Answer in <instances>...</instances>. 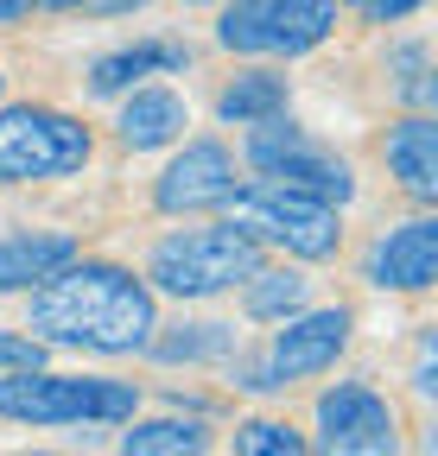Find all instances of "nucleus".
Here are the masks:
<instances>
[{
  "instance_id": "nucleus-14",
  "label": "nucleus",
  "mask_w": 438,
  "mask_h": 456,
  "mask_svg": "<svg viewBox=\"0 0 438 456\" xmlns=\"http://www.w3.org/2000/svg\"><path fill=\"white\" fill-rule=\"evenodd\" d=\"M83 241L70 228H26V235H0V292H32L58 273L64 260H77Z\"/></svg>"
},
{
  "instance_id": "nucleus-11",
  "label": "nucleus",
  "mask_w": 438,
  "mask_h": 456,
  "mask_svg": "<svg viewBox=\"0 0 438 456\" xmlns=\"http://www.w3.org/2000/svg\"><path fill=\"white\" fill-rule=\"evenodd\" d=\"M121 102V114H115V140L128 146V152H166L172 140H185V127H191V102L172 89V83H134L128 95H115Z\"/></svg>"
},
{
  "instance_id": "nucleus-18",
  "label": "nucleus",
  "mask_w": 438,
  "mask_h": 456,
  "mask_svg": "<svg viewBox=\"0 0 438 456\" xmlns=\"http://www.w3.org/2000/svg\"><path fill=\"white\" fill-rule=\"evenodd\" d=\"M286 108H293V83L280 70H267V64H254V70H242V77H229L216 89V121L223 127H254V121L286 114Z\"/></svg>"
},
{
  "instance_id": "nucleus-3",
  "label": "nucleus",
  "mask_w": 438,
  "mask_h": 456,
  "mask_svg": "<svg viewBox=\"0 0 438 456\" xmlns=\"http://www.w3.org/2000/svg\"><path fill=\"white\" fill-rule=\"evenodd\" d=\"M267 260V248L236 222H203V228H172L159 235L146 254V285L159 298H178V305H203V298H223Z\"/></svg>"
},
{
  "instance_id": "nucleus-8",
  "label": "nucleus",
  "mask_w": 438,
  "mask_h": 456,
  "mask_svg": "<svg viewBox=\"0 0 438 456\" xmlns=\"http://www.w3.org/2000/svg\"><path fill=\"white\" fill-rule=\"evenodd\" d=\"M318 450L331 456H388L401 450V412L375 380H337L318 393Z\"/></svg>"
},
{
  "instance_id": "nucleus-15",
  "label": "nucleus",
  "mask_w": 438,
  "mask_h": 456,
  "mask_svg": "<svg viewBox=\"0 0 438 456\" xmlns=\"http://www.w3.org/2000/svg\"><path fill=\"white\" fill-rule=\"evenodd\" d=\"M242 349V330L236 323H216V317H185V323H153L146 336V349L153 362H166V368H197V362H229Z\"/></svg>"
},
{
  "instance_id": "nucleus-23",
  "label": "nucleus",
  "mask_w": 438,
  "mask_h": 456,
  "mask_svg": "<svg viewBox=\"0 0 438 456\" xmlns=\"http://www.w3.org/2000/svg\"><path fill=\"white\" fill-rule=\"evenodd\" d=\"M419 7H426V0H362L356 13H362L368 26H401V20H413Z\"/></svg>"
},
{
  "instance_id": "nucleus-9",
  "label": "nucleus",
  "mask_w": 438,
  "mask_h": 456,
  "mask_svg": "<svg viewBox=\"0 0 438 456\" xmlns=\"http://www.w3.org/2000/svg\"><path fill=\"white\" fill-rule=\"evenodd\" d=\"M350 336H356V311L350 305H305L293 311L280 330H273L267 342V374L273 387H299V380H318V374H331L350 349Z\"/></svg>"
},
{
  "instance_id": "nucleus-5",
  "label": "nucleus",
  "mask_w": 438,
  "mask_h": 456,
  "mask_svg": "<svg viewBox=\"0 0 438 456\" xmlns=\"http://www.w3.org/2000/svg\"><path fill=\"white\" fill-rule=\"evenodd\" d=\"M223 209H229L236 228H248L260 248H280V254L299 260V266L337 260V248H343V209L318 203V197H299V191H286V184L248 178Z\"/></svg>"
},
{
  "instance_id": "nucleus-28",
  "label": "nucleus",
  "mask_w": 438,
  "mask_h": 456,
  "mask_svg": "<svg viewBox=\"0 0 438 456\" xmlns=\"http://www.w3.org/2000/svg\"><path fill=\"white\" fill-rule=\"evenodd\" d=\"M178 7H216V0H178Z\"/></svg>"
},
{
  "instance_id": "nucleus-10",
  "label": "nucleus",
  "mask_w": 438,
  "mask_h": 456,
  "mask_svg": "<svg viewBox=\"0 0 438 456\" xmlns=\"http://www.w3.org/2000/svg\"><path fill=\"white\" fill-rule=\"evenodd\" d=\"M362 279L375 285V292H407V298L432 292L438 285V216L419 209V216H407L394 228H381L375 248H368Z\"/></svg>"
},
{
  "instance_id": "nucleus-24",
  "label": "nucleus",
  "mask_w": 438,
  "mask_h": 456,
  "mask_svg": "<svg viewBox=\"0 0 438 456\" xmlns=\"http://www.w3.org/2000/svg\"><path fill=\"white\" fill-rule=\"evenodd\" d=\"M413 393H419V399H432V393H438V342H432V336L419 342V362H413Z\"/></svg>"
},
{
  "instance_id": "nucleus-22",
  "label": "nucleus",
  "mask_w": 438,
  "mask_h": 456,
  "mask_svg": "<svg viewBox=\"0 0 438 456\" xmlns=\"http://www.w3.org/2000/svg\"><path fill=\"white\" fill-rule=\"evenodd\" d=\"M7 368H45V342L32 330H0V374Z\"/></svg>"
},
{
  "instance_id": "nucleus-13",
  "label": "nucleus",
  "mask_w": 438,
  "mask_h": 456,
  "mask_svg": "<svg viewBox=\"0 0 438 456\" xmlns=\"http://www.w3.org/2000/svg\"><path fill=\"white\" fill-rule=\"evenodd\" d=\"M381 159H388V178L419 203L432 209L438 203V121L432 114H401V121L388 127V140H381Z\"/></svg>"
},
{
  "instance_id": "nucleus-16",
  "label": "nucleus",
  "mask_w": 438,
  "mask_h": 456,
  "mask_svg": "<svg viewBox=\"0 0 438 456\" xmlns=\"http://www.w3.org/2000/svg\"><path fill=\"white\" fill-rule=\"evenodd\" d=\"M343 0H267V57H305L337 32Z\"/></svg>"
},
{
  "instance_id": "nucleus-27",
  "label": "nucleus",
  "mask_w": 438,
  "mask_h": 456,
  "mask_svg": "<svg viewBox=\"0 0 438 456\" xmlns=\"http://www.w3.org/2000/svg\"><path fill=\"white\" fill-rule=\"evenodd\" d=\"M32 7H45V13H77L83 0H32Z\"/></svg>"
},
{
  "instance_id": "nucleus-19",
  "label": "nucleus",
  "mask_w": 438,
  "mask_h": 456,
  "mask_svg": "<svg viewBox=\"0 0 438 456\" xmlns=\"http://www.w3.org/2000/svg\"><path fill=\"white\" fill-rule=\"evenodd\" d=\"M121 450L128 456H197L210 450V425L203 412H159V419H128L121 425Z\"/></svg>"
},
{
  "instance_id": "nucleus-7",
  "label": "nucleus",
  "mask_w": 438,
  "mask_h": 456,
  "mask_svg": "<svg viewBox=\"0 0 438 456\" xmlns=\"http://www.w3.org/2000/svg\"><path fill=\"white\" fill-rule=\"evenodd\" d=\"M242 165L223 140H172V159L159 165V178H153V209L159 216H210V209H223L236 191H242Z\"/></svg>"
},
{
  "instance_id": "nucleus-2",
  "label": "nucleus",
  "mask_w": 438,
  "mask_h": 456,
  "mask_svg": "<svg viewBox=\"0 0 438 456\" xmlns=\"http://www.w3.org/2000/svg\"><path fill=\"white\" fill-rule=\"evenodd\" d=\"M140 412V387L115 374H58V368H7L0 374V419L26 431L64 425H128Z\"/></svg>"
},
{
  "instance_id": "nucleus-21",
  "label": "nucleus",
  "mask_w": 438,
  "mask_h": 456,
  "mask_svg": "<svg viewBox=\"0 0 438 456\" xmlns=\"http://www.w3.org/2000/svg\"><path fill=\"white\" fill-rule=\"evenodd\" d=\"M229 444H236V456H305L311 450V437L293 431L286 419H242Z\"/></svg>"
},
{
  "instance_id": "nucleus-17",
  "label": "nucleus",
  "mask_w": 438,
  "mask_h": 456,
  "mask_svg": "<svg viewBox=\"0 0 438 456\" xmlns=\"http://www.w3.org/2000/svg\"><path fill=\"white\" fill-rule=\"evenodd\" d=\"M236 292H242V317H248V323H286L293 311L311 305V279L299 273V260H293V266L260 260V266L236 285Z\"/></svg>"
},
{
  "instance_id": "nucleus-26",
  "label": "nucleus",
  "mask_w": 438,
  "mask_h": 456,
  "mask_svg": "<svg viewBox=\"0 0 438 456\" xmlns=\"http://www.w3.org/2000/svg\"><path fill=\"white\" fill-rule=\"evenodd\" d=\"M32 20V0H0V26H20Z\"/></svg>"
},
{
  "instance_id": "nucleus-20",
  "label": "nucleus",
  "mask_w": 438,
  "mask_h": 456,
  "mask_svg": "<svg viewBox=\"0 0 438 456\" xmlns=\"http://www.w3.org/2000/svg\"><path fill=\"white\" fill-rule=\"evenodd\" d=\"M388 89H394V102L413 108V114H432V108H438V77H432V45H426V38L388 45Z\"/></svg>"
},
{
  "instance_id": "nucleus-1",
  "label": "nucleus",
  "mask_w": 438,
  "mask_h": 456,
  "mask_svg": "<svg viewBox=\"0 0 438 456\" xmlns=\"http://www.w3.org/2000/svg\"><path fill=\"white\" fill-rule=\"evenodd\" d=\"M26 330L45 349H89V355H140L159 323V292L146 273L115 260H64L45 285L26 292Z\"/></svg>"
},
{
  "instance_id": "nucleus-4",
  "label": "nucleus",
  "mask_w": 438,
  "mask_h": 456,
  "mask_svg": "<svg viewBox=\"0 0 438 456\" xmlns=\"http://www.w3.org/2000/svg\"><path fill=\"white\" fill-rule=\"evenodd\" d=\"M95 159V134L64 108L0 102V184H58Z\"/></svg>"
},
{
  "instance_id": "nucleus-30",
  "label": "nucleus",
  "mask_w": 438,
  "mask_h": 456,
  "mask_svg": "<svg viewBox=\"0 0 438 456\" xmlns=\"http://www.w3.org/2000/svg\"><path fill=\"white\" fill-rule=\"evenodd\" d=\"M343 7H362V0H343Z\"/></svg>"
},
{
  "instance_id": "nucleus-12",
  "label": "nucleus",
  "mask_w": 438,
  "mask_h": 456,
  "mask_svg": "<svg viewBox=\"0 0 438 456\" xmlns=\"http://www.w3.org/2000/svg\"><path fill=\"white\" fill-rule=\"evenodd\" d=\"M185 70H191V51L178 38H140V45H121V51H102L83 77V89L95 102H115L146 77H185Z\"/></svg>"
},
{
  "instance_id": "nucleus-25",
  "label": "nucleus",
  "mask_w": 438,
  "mask_h": 456,
  "mask_svg": "<svg viewBox=\"0 0 438 456\" xmlns=\"http://www.w3.org/2000/svg\"><path fill=\"white\" fill-rule=\"evenodd\" d=\"M146 0H83L77 13H89V20H121V13H140Z\"/></svg>"
},
{
  "instance_id": "nucleus-6",
  "label": "nucleus",
  "mask_w": 438,
  "mask_h": 456,
  "mask_svg": "<svg viewBox=\"0 0 438 456\" xmlns=\"http://www.w3.org/2000/svg\"><path fill=\"white\" fill-rule=\"evenodd\" d=\"M242 165L254 171V178L286 184V191H299V197H318V203H331V209H343V203L356 197L350 159L324 152V146L293 121V114H267V121H254V127L242 134Z\"/></svg>"
},
{
  "instance_id": "nucleus-29",
  "label": "nucleus",
  "mask_w": 438,
  "mask_h": 456,
  "mask_svg": "<svg viewBox=\"0 0 438 456\" xmlns=\"http://www.w3.org/2000/svg\"><path fill=\"white\" fill-rule=\"evenodd\" d=\"M0 102H7V70H0Z\"/></svg>"
}]
</instances>
